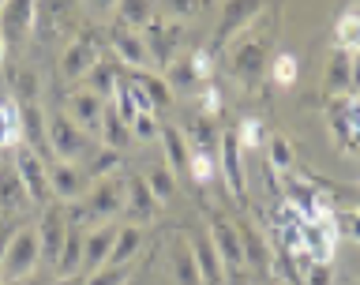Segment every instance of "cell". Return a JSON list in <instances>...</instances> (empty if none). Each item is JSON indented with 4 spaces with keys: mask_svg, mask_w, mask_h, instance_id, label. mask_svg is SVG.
<instances>
[{
    "mask_svg": "<svg viewBox=\"0 0 360 285\" xmlns=\"http://www.w3.org/2000/svg\"><path fill=\"white\" fill-rule=\"evenodd\" d=\"M124 199H128V177H120V173L101 177V180H94V184L86 188L83 199L68 203V207H64V218H68V225H75V229H79L86 218L109 225V222L124 210Z\"/></svg>",
    "mask_w": 360,
    "mask_h": 285,
    "instance_id": "cell-1",
    "label": "cell"
},
{
    "mask_svg": "<svg viewBox=\"0 0 360 285\" xmlns=\"http://www.w3.org/2000/svg\"><path fill=\"white\" fill-rule=\"evenodd\" d=\"M49 151H53V162H72V165H83L94 154L90 151V135L68 113H53L49 117Z\"/></svg>",
    "mask_w": 360,
    "mask_h": 285,
    "instance_id": "cell-2",
    "label": "cell"
},
{
    "mask_svg": "<svg viewBox=\"0 0 360 285\" xmlns=\"http://www.w3.org/2000/svg\"><path fill=\"white\" fill-rule=\"evenodd\" d=\"M38 259H41V241H38V229L34 225H19L15 236L8 244V255H4V267H0V278L4 281H19L38 270Z\"/></svg>",
    "mask_w": 360,
    "mask_h": 285,
    "instance_id": "cell-3",
    "label": "cell"
},
{
    "mask_svg": "<svg viewBox=\"0 0 360 285\" xmlns=\"http://www.w3.org/2000/svg\"><path fill=\"white\" fill-rule=\"evenodd\" d=\"M15 173H19V184L22 191H27V199L41 203V207H49L53 203V188H49V162H41L34 151H27V146H19L15 151Z\"/></svg>",
    "mask_w": 360,
    "mask_h": 285,
    "instance_id": "cell-4",
    "label": "cell"
},
{
    "mask_svg": "<svg viewBox=\"0 0 360 285\" xmlns=\"http://www.w3.org/2000/svg\"><path fill=\"white\" fill-rule=\"evenodd\" d=\"M207 229H210L207 236H210L214 252H218V259H221V267H225V270H240V267H244V241H240V229H236L229 218H221L218 210H210Z\"/></svg>",
    "mask_w": 360,
    "mask_h": 285,
    "instance_id": "cell-5",
    "label": "cell"
},
{
    "mask_svg": "<svg viewBox=\"0 0 360 285\" xmlns=\"http://www.w3.org/2000/svg\"><path fill=\"white\" fill-rule=\"evenodd\" d=\"M229 68H233L236 79H244V83H255V79L270 68L266 42H263V38H240V42H233V49H229Z\"/></svg>",
    "mask_w": 360,
    "mask_h": 285,
    "instance_id": "cell-6",
    "label": "cell"
},
{
    "mask_svg": "<svg viewBox=\"0 0 360 285\" xmlns=\"http://www.w3.org/2000/svg\"><path fill=\"white\" fill-rule=\"evenodd\" d=\"M49 188H53V199H56V203H75V199L86 196L90 177H86L83 165L53 162V165H49Z\"/></svg>",
    "mask_w": 360,
    "mask_h": 285,
    "instance_id": "cell-7",
    "label": "cell"
},
{
    "mask_svg": "<svg viewBox=\"0 0 360 285\" xmlns=\"http://www.w3.org/2000/svg\"><path fill=\"white\" fill-rule=\"evenodd\" d=\"M38 241H41V259H49V263L56 267L60 248H64V241H68V218H64V207H60V203H49V207L41 210Z\"/></svg>",
    "mask_w": 360,
    "mask_h": 285,
    "instance_id": "cell-8",
    "label": "cell"
},
{
    "mask_svg": "<svg viewBox=\"0 0 360 285\" xmlns=\"http://www.w3.org/2000/svg\"><path fill=\"white\" fill-rule=\"evenodd\" d=\"M218 162H221V177L236 199L248 196V180H244V158H240V143L236 132H221V146H218Z\"/></svg>",
    "mask_w": 360,
    "mask_h": 285,
    "instance_id": "cell-9",
    "label": "cell"
},
{
    "mask_svg": "<svg viewBox=\"0 0 360 285\" xmlns=\"http://www.w3.org/2000/svg\"><path fill=\"white\" fill-rule=\"evenodd\" d=\"M120 225L109 222V225H98L90 236H83V274H98L101 267L109 263V252H112V241H117Z\"/></svg>",
    "mask_w": 360,
    "mask_h": 285,
    "instance_id": "cell-10",
    "label": "cell"
},
{
    "mask_svg": "<svg viewBox=\"0 0 360 285\" xmlns=\"http://www.w3.org/2000/svg\"><path fill=\"white\" fill-rule=\"evenodd\" d=\"M112 49H117L120 64H128L131 72H146V64H150V45L143 42V34H135L131 27H117L109 34Z\"/></svg>",
    "mask_w": 360,
    "mask_h": 285,
    "instance_id": "cell-11",
    "label": "cell"
},
{
    "mask_svg": "<svg viewBox=\"0 0 360 285\" xmlns=\"http://www.w3.org/2000/svg\"><path fill=\"white\" fill-rule=\"evenodd\" d=\"M353 61H356V53H349V49H338L326 56V72H323V87H326V94L330 98H342L349 87H353Z\"/></svg>",
    "mask_w": 360,
    "mask_h": 285,
    "instance_id": "cell-12",
    "label": "cell"
},
{
    "mask_svg": "<svg viewBox=\"0 0 360 285\" xmlns=\"http://www.w3.org/2000/svg\"><path fill=\"white\" fill-rule=\"evenodd\" d=\"M94 64H98V49H94V42H90V38H75L60 53V75L72 79V83L94 72Z\"/></svg>",
    "mask_w": 360,
    "mask_h": 285,
    "instance_id": "cell-13",
    "label": "cell"
},
{
    "mask_svg": "<svg viewBox=\"0 0 360 285\" xmlns=\"http://www.w3.org/2000/svg\"><path fill=\"white\" fill-rule=\"evenodd\" d=\"M128 87L135 90V98H139L143 109L169 106V101H173V87H169V79H162L158 72H131V83Z\"/></svg>",
    "mask_w": 360,
    "mask_h": 285,
    "instance_id": "cell-14",
    "label": "cell"
},
{
    "mask_svg": "<svg viewBox=\"0 0 360 285\" xmlns=\"http://www.w3.org/2000/svg\"><path fill=\"white\" fill-rule=\"evenodd\" d=\"M101 113H105V98H98L94 90H75V94L68 98V117H72L86 135L101 124Z\"/></svg>",
    "mask_w": 360,
    "mask_h": 285,
    "instance_id": "cell-15",
    "label": "cell"
},
{
    "mask_svg": "<svg viewBox=\"0 0 360 285\" xmlns=\"http://www.w3.org/2000/svg\"><path fill=\"white\" fill-rule=\"evenodd\" d=\"M124 214L131 218V225H143L158 214V199L150 196L143 177H128V199H124Z\"/></svg>",
    "mask_w": 360,
    "mask_h": 285,
    "instance_id": "cell-16",
    "label": "cell"
},
{
    "mask_svg": "<svg viewBox=\"0 0 360 285\" xmlns=\"http://www.w3.org/2000/svg\"><path fill=\"white\" fill-rule=\"evenodd\" d=\"M169 267H173L176 285H202L199 263H195V252H191L188 236H173V248H169Z\"/></svg>",
    "mask_w": 360,
    "mask_h": 285,
    "instance_id": "cell-17",
    "label": "cell"
},
{
    "mask_svg": "<svg viewBox=\"0 0 360 285\" xmlns=\"http://www.w3.org/2000/svg\"><path fill=\"white\" fill-rule=\"evenodd\" d=\"M188 241H191V252H195L202 285H221V281H225V267H221L218 252H214L210 236H188Z\"/></svg>",
    "mask_w": 360,
    "mask_h": 285,
    "instance_id": "cell-18",
    "label": "cell"
},
{
    "mask_svg": "<svg viewBox=\"0 0 360 285\" xmlns=\"http://www.w3.org/2000/svg\"><path fill=\"white\" fill-rule=\"evenodd\" d=\"M143 248V229L139 225H120L117 241H112V252H109V263L105 267H128Z\"/></svg>",
    "mask_w": 360,
    "mask_h": 285,
    "instance_id": "cell-19",
    "label": "cell"
},
{
    "mask_svg": "<svg viewBox=\"0 0 360 285\" xmlns=\"http://www.w3.org/2000/svg\"><path fill=\"white\" fill-rule=\"evenodd\" d=\"M34 4H8V8H0V34L11 42V38H22V34H30L34 27Z\"/></svg>",
    "mask_w": 360,
    "mask_h": 285,
    "instance_id": "cell-20",
    "label": "cell"
},
{
    "mask_svg": "<svg viewBox=\"0 0 360 285\" xmlns=\"http://www.w3.org/2000/svg\"><path fill=\"white\" fill-rule=\"evenodd\" d=\"M162 146H165V169L169 173H188V158H191V146H188V135H180L176 128H162Z\"/></svg>",
    "mask_w": 360,
    "mask_h": 285,
    "instance_id": "cell-21",
    "label": "cell"
},
{
    "mask_svg": "<svg viewBox=\"0 0 360 285\" xmlns=\"http://www.w3.org/2000/svg\"><path fill=\"white\" fill-rule=\"evenodd\" d=\"M259 11H263L259 4H225V15H221V27H218V42H214V49L229 42L233 30H244L248 23L259 15Z\"/></svg>",
    "mask_w": 360,
    "mask_h": 285,
    "instance_id": "cell-22",
    "label": "cell"
},
{
    "mask_svg": "<svg viewBox=\"0 0 360 285\" xmlns=\"http://www.w3.org/2000/svg\"><path fill=\"white\" fill-rule=\"evenodd\" d=\"M83 229H75V225H68V241L60 248V259H56V274L68 278V274H79L83 270Z\"/></svg>",
    "mask_w": 360,
    "mask_h": 285,
    "instance_id": "cell-23",
    "label": "cell"
},
{
    "mask_svg": "<svg viewBox=\"0 0 360 285\" xmlns=\"http://www.w3.org/2000/svg\"><path fill=\"white\" fill-rule=\"evenodd\" d=\"M22 146V120L15 101H0V151Z\"/></svg>",
    "mask_w": 360,
    "mask_h": 285,
    "instance_id": "cell-24",
    "label": "cell"
},
{
    "mask_svg": "<svg viewBox=\"0 0 360 285\" xmlns=\"http://www.w3.org/2000/svg\"><path fill=\"white\" fill-rule=\"evenodd\" d=\"M236 229H240V241H244V267L252 263L255 270H266V267H270V244H266L248 222L236 225Z\"/></svg>",
    "mask_w": 360,
    "mask_h": 285,
    "instance_id": "cell-25",
    "label": "cell"
},
{
    "mask_svg": "<svg viewBox=\"0 0 360 285\" xmlns=\"http://www.w3.org/2000/svg\"><path fill=\"white\" fill-rule=\"evenodd\" d=\"M98 132H101V139H105V146H109V151H120V146L128 143V135H131V128L120 120L117 106H109V101H105V113H101V124H98Z\"/></svg>",
    "mask_w": 360,
    "mask_h": 285,
    "instance_id": "cell-26",
    "label": "cell"
},
{
    "mask_svg": "<svg viewBox=\"0 0 360 285\" xmlns=\"http://www.w3.org/2000/svg\"><path fill=\"white\" fill-rule=\"evenodd\" d=\"M22 203H27V191H22V184H19L15 165H0V207L19 210Z\"/></svg>",
    "mask_w": 360,
    "mask_h": 285,
    "instance_id": "cell-27",
    "label": "cell"
},
{
    "mask_svg": "<svg viewBox=\"0 0 360 285\" xmlns=\"http://www.w3.org/2000/svg\"><path fill=\"white\" fill-rule=\"evenodd\" d=\"M83 169H86V177H90V184L94 180H101V177H112L120 169V151H109V146H101V151H94L83 162Z\"/></svg>",
    "mask_w": 360,
    "mask_h": 285,
    "instance_id": "cell-28",
    "label": "cell"
},
{
    "mask_svg": "<svg viewBox=\"0 0 360 285\" xmlns=\"http://www.w3.org/2000/svg\"><path fill=\"white\" fill-rule=\"evenodd\" d=\"M143 180H146V188H150V196L158 199V207H162V203H169V199L176 196V177L169 173L165 165H154V169H150V173H146Z\"/></svg>",
    "mask_w": 360,
    "mask_h": 285,
    "instance_id": "cell-29",
    "label": "cell"
},
{
    "mask_svg": "<svg viewBox=\"0 0 360 285\" xmlns=\"http://www.w3.org/2000/svg\"><path fill=\"white\" fill-rule=\"evenodd\" d=\"M266 158H270V169H274V173H289V169H292V143L285 139V135H270V139H266Z\"/></svg>",
    "mask_w": 360,
    "mask_h": 285,
    "instance_id": "cell-30",
    "label": "cell"
},
{
    "mask_svg": "<svg viewBox=\"0 0 360 285\" xmlns=\"http://www.w3.org/2000/svg\"><path fill=\"white\" fill-rule=\"evenodd\" d=\"M11 101L15 106H27V101H38V75L30 72V68H22V72L11 75Z\"/></svg>",
    "mask_w": 360,
    "mask_h": 285,
    "instance_id": "cell-31",
    "label": "cell"
},
{
    "mask_svg": "<svg viewBox=\"0 0 360 285\" xmlns=\"http://www.w3.org/2000/svg\"><path fill=\"white\" fill-rule=\"evenodd\" d=\"M297 56L292 53H278L274 64H270V79H274L278 87H292V79H297Z\"/></svg>",
    "mask_w": 360,
    "mask_h": 285,
    "instance_id": "cell-32",
    "label": "cell"
},
{
    "mask_svg": "<svg viewBox=\"0 0 360 285\" xmlns=\"http://www.w3.org/2000/svg\"><path fill=\"white\" fill-rule=\"evenodd\" d=\"M131 135L135 139H158V135H162V124H158V117L150 109H139L131 120Z\"/></svg>",
    "mask_w": 360,
    "mask_h": 285,
    "instance_id": "cell-33",
    "label": "cell"
},
{
    "mask_svg": "<svg viewBox=\"0 0 360 285\" xmlns=\"http://www.w3.org/2000/svg\"><path fill=\"white\" fill-rule=\"evenodd\" d=\"M131 281V263L128 267H101L98 274H90L86 285H128Z\"/></svg>",
    "mask_w": 360,
    "mask_h": 285,
    "instance_id": "cell-34",
    "label": "cell"
},
{
    "mask_svg": "<svg viewBox=\"0 0 360 285\" xmlns=\"http://www.w3.org/2000/svg\"><path fill=\"white\" fill-rule=\"evenodd\" d=\"M188 173H191V180H195V184H210V177H214V158L191 151V158H188Z\"/></svg>",
    "mask_w": 360,
    "mask_h": 285,
    "instance_id": "cell-35",
    "label": "cell"
},
{
    "mask_svg": "<svg viewBox=\"0 0 360 285\" xmlns=\"http://www.w3.org/2000/svg\"><path fill=\"white\" fill-rule=\"evenodd\" d=\"M236 143H240V151H255V146H263V124H259V120H244L240 132H236Z\"/></svg>",
    "mask_w": 360,
    "mask_h": 285,
    "instance_id": "cell-36",
    "label": "cell"
},
{
    "mask_svg": "<svg viewBox=\"0 0 360 285\" xmlns=\"http://www.w3.org/2000/svg\"><path fill=\"white\" fill-rule=\"evenodd\" d=\"M334 281V263H308L304 267V285H330Z\"/></svg>",
    "mask_w": 360,
    "mask_h": 285,
    "instance_id": "cell-37",
    "label": "cell"
},
{
    "mask_svg": "<svg viewBox=\"0 0 360 285\" xmlns=\"http://www.w3.org/2000/svg\"><path fill=\"white\" fill-rule=\"evenodd\" d=\"M338 38H342V49H349V53L360 49V27H356L353 19H342V23H338Z\"/></svg>",
    "mask_w": 360,
    "mask_h": 285,
    "instance_id": "cell-38",
    "label": "cell"
},
{
    "mask_svg": "<svg viewBox=\"0 0 360 285\" xmlns=\"http://www.w3.org/2000/svg\"><path fill=\"white\" fill-rule=\"evenodd\" d=\"M210 61H214V53H210V49H199V53L188 61V64H191V75H195V79H207V75H210Z\"/></svg>",
    "mask_w": 360,
    "mask_h": 285,
    "instance_id": "cell-39",
    "label": "cell"
},
{
    "mask_svg": "<svg viewBox=\"0 0 360 285\" xmlns=\"http://www.w3.org/2000/svg\"><path fill=\"white\" fill-rule=\"evenodd\" d=\"M120 19H128V23H150V8H143V4H120Z\"/></svg>",
    "mask_w": 360,
    "mask_h": 285,
    "instance_id": "cell-40",
    "label": "cell"
},
{
    "mask_svg": "<svg viewBox=\"0 0 360 285\" xmlns=\"http://www.w3.org/2000/svg\"><path fill=\"white\" fill-rule=\"evenodd\" d=\"M221 109V98H218V90L214 87H207L202 90V113H218Z\"/></svg>",
    "mask_w": 360,
    "mask_h": 285,
    "instance_id": "cell-41",
    "label": "cell"
},
{
    "mask_svg": "<svg viewBox=\"0 0 360 285\" xmlns=\"http://www.w3.org/2000/svg\"><path fill=\"white\" fill-rule=\"evenodd\" d=\"M173 83H195V75H191V64L188 61H180L173 68Z\"/></svg>",
    "mask_w": 360,
    "mask_h": 285,
    "instance_id": "cell-42",
    "label": "cell"
},
{
    "mask_svg": "<svg viewBox=\"0 0 360 285\" xmlns=\"http://www.w3.org/2000/svg\"><path fill=\"white\" fill-rule=\"evenodd\" d=\"M15 229H11V225H0V267H4V255H8V244H11V236H15Z\"/></svg>",
    "mask_w": 360,
    "mask_h": 285,
    "instance_id": "cell-43",
    "label": "cell"
},
{
    "mask_svg": "<svg viewBox=\"0 0 360 285\" xmlns=\"http://www.w3.org/2000/svg\"><path fill=\"white\" fill-rule=\"evenodd\" d=\"M15 285H53V278H49V274H41V270H34V274H27V278H19Z\"/></svg>",
    "mask_w": 360,
    "mask_h": 285,
    "instance_id": "cell-44",
    "label": "cell"
},
{
    "mask_svg": "<svg viewBox=\"0 0 360 285\" xmlns=\"http://www.w3.org/2000/svg\"><path fill=\"white\" fill-rule=\"evenodd\" d=\"M53 285H86V274H68V278H56Z\"/></svg>",
    "mask_w": 360,
    "mask_h": 285,
    "instance_id": "cell-45",
    "label": "cell"
},
{
    "mask_svg": "<svg viewBox=\"0 0 360 285\" xmlns=\"http://www.w3.org/2000/svg\"><path fill=\"white\" fill-rule=\"evenodd\" d=\"M353 87L360 90V56H356V61H353Z\"/></svg>",
    "mask_w": 360,
    "mask_h": 285,
    "instance_id": "cell-46",
    "label": "cell"
},
{
    "mask_svg": "<svg viewBox=\"0 0 360 285\" xmlns=\"http://www.w3.org/2000/svg\"><path fill=\"white\" fill-rule=\"evenodd\" d=\"M4 56H8V38L0 34V64H4Z\"/></svg>",
    "mask_w": 360,
    "mask_h": 285,
    "instance_id": "cell-47",
    "label": "cell"
},
{
    "mask_svg": "<svg viewBox=\"0 0 360 285\" xmlns=\"http://www.w3.org/2000/svg\"><path fill=\"white\" fill-rule=\"evenodd\" d=\"M349 146H353V151L360 154V135H356V139H353V143H349Z\"/></svg>",
    "mask_w": 360,
    "mask_h": 285,
    "instance_id": "cell-48",
    "label": "cell"
},
{
    "mask_svg": "<svg viewBox=\"0 0 360 285\" xmlns=\"http://www.w3.org/2000/svg\"><path fill=\"white\" fill-rule=\"evenodd\" d=\"M4 285H15V281H4Z\"/></svg>",
    "mask_w": 360,
    "mask_h": 285,
    "instance_id": "cell-49",
    "label": "cell"
},
{
    "mask_svg": "<svg viewBox=\"0 0 360 285\" xmlns=\"http://www.w3.org/2000/svg\"><path fill=\"white\" fill-rule=\"evenodd\" d=\"M356 109H360V98H356Z\"/></svg>",
    "mask_w": 360,
    "mask_h": 285,
    "instance_id": "cell-50",
    "label": "cell"
},
{
    "mask_svg": "<svg viewBox=\"0 0 360 285\" xmlns=\"http://www.w3.org/2000/svg\"><path fill=\"white\" fill-rule=\"evenodd\" d=\"M0 154H4V151H0ZM0 165H4V162H0Z\"/></svg>",
    "mask_w": 360,
    "mask_h": 285,
    "instance_id": "cell-51",
    "label": "cell"
},
{
    "mask_svg": "<svg viewBox=\"0 0 360 285\" xmlns=\"http://www.w3.org/2000/svg\"><path fill=\"white\" fill-rule=\"evenodd\" d=\"M0 285H4V278H0Z\"/></svg>",
    "mask_w": 360,
    "mask_h": 285,
    "instance_id": "cell-52",
    "label": "cell"
}]
</instances>
